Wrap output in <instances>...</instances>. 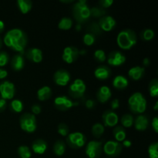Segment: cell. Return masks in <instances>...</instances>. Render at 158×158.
<instances>
[{"label":"cell","mask_w":158,"mask_h":158,"mask_svg":"<svg viewBox=\"0 0 158 158\" xmlns=\"http://www.w3.org/2000/svg\"><path fill=\"white\" fill-rule=\"evenodd\" d=\"M110 106L111 109H112L113 110H117V108H119V106H120V100H119L118 99H114V100H113L112 101H111Z\"/></svg>","instance_id":"obj_45"},{"label":"cell","mask_w":158,"mask_h":158,"mask_svg":"<svg viewBox=\"0 0 158 158\" xmlns=\"http://www.w3.org/2000/svg\"><path fill=\"white\" fill-rule=\"evenodd\" d=\"M114 3L113 0H100L99 2V4H100V7L103 8V9H106V8H109L112 6V4Z\"/></svg>","instance_id":"obj_43"},{"label":"cell","mask_w":158,"mask_h":158,"mask_svg":"<svg viewBox=\"0 0 158 158\" xmlns=\"http://www.w3.org/2000/svg\"><path fill=\"white\" fill-rule=\"evenodd\" d=\"M18 154L21 158H30L32 153L29 147L26 145H22L18 148Z\"/></svg>","instance_id":"obj_34"},{"label":"cell","mask_w":158,"mask_h":158,"mask_svg":"<svg viewBox=\"0 0 158 158\" xmlns=\"http://www.w3.org/2000/svg\"><path fill=\"white\" fill-rule=\"evenodd\" d=\"M71 76L68 71L65 69H59L54 73L53 80L58 86H65L70 81Z\"/></svg>","instance_id":"obj_14"},{"label":"cell","mask_w":158,"mask_h":158,"mask_svg":"<svg viewBox=\"0 0 158 158\" xmlns=\"http://www.w3.org/2000/svg\"><path fill=\"white\" fill-rule=\"evenodd\" d=\"M131 145H132V143H131V141L130 140H124L123 142H122V146L125 147V148H130V147H131Z\"/></svg>","instance_id":"obj_50"},{"label":"cell","mask_w":158,"mask_h":158,"mask_svg":"<svg viewBox=\"0 0 158 158\" xmlns=\"http://www.w3.org/2000/svg\"><path fill=\"white\" fill-rule=\"evenodd\" d=\"M83 41L86 46H92V45H94V43H95L96 36L93 35V34L86 32V33H85L84 35H83Z\"/></svg>","instance_id":"obj_39"},{"label":"cell","mask_w":158,"mask_h":158,"mask_svg":"<svg viewBox=\"0 0 158 158\" xmlns=\"http://www.w3.org/2000/svg\"><path fill=\"white\" fill-rule=\"evenodd\" d=\"M31 110L33 115H37V114H40L42 111L41 106L39 104H33L31 107Z\"/></svg>","instance_id":"obj_44"},{"label":"cell","mask_w":158,"mask_h":158,"mask_svg":"<svg viewBox=\"0 0 158 158\" xmlns=\"http://www.w3.org/2000/svg\"><path fill=\"white\" fill-rule=\"evenodd\" d=\"M152 127L156 133H158V118L157 117H154L152 120Z\"/></svg>","instance_id":"obj_46"},{"label":"cell","mask_w":158,"mask_h":158,"mask_svg":"<svg viewBox=\"0 0 158 158\" xmlns=\"http://www.w3.org/2000/svg\"><path fill=\"white\" fill-rule=\"evenodd\" d=\"M154 110L155 111H157V110H158V102L157 101L155 103V104H154Z\"/></svg>","instance_id":"obj_54"},{"label":"cell","mask_w":158,"mask_h":158,"mask_svg":"<svg viewBox=\"0 0 158 158\" xmlns=\"http://www.w3.org/2000/svg\"><path fill=\"white\" fill-rule=\"evenodd\" d=\"M147 103L144 96L140 92L133 94L128 100L130 109L134 114H143L147 109Z\"/></svg>","instance_id":"obj_4"},{"label":"cell","mask_w":158,"mask_h":158,"mask_svg":"<svg viewBox=\"0 0 158 158\" xmlns=\"http://www.w3.org/2000/svg\"><path fill=\"white\" fill-rule=\"evenodd\" d=\"M85 105H86V108H88V109H92L95 106V101L93 100H87L85 103Z\"/></svg>","instance_id":"obj_47"},{"label":"cell","mask_w":158,"mask_h":158,"mask_svg":"<svg viewBox=\"0 0 158 158\" xmlns=\"http://www.w3.org/2000/svg\"><path fill=\"white\" fill-rule=\"evenodd\" d=\"M20 127L27 133H33L36 130V118L30 113H25L19 120Z\"/></svg>","instance_id":"obj_5"},{"label":"cell","mask_w":158,"mask_h":158,"mask_svg":"<svg viewBox=\"0 0 158 158\" xmlns=\"http://www.w3.org/2000/svg\"><path fill=\"white\" fill-rule=\"evenodd\" d=\"M103 142L92 140L87 143L85 149L86 156L89 158H98L103 151Z\"/></svg>","instance_id":"obj_8"},{"label":"cell","mask_w":158,"mask_h":158,"mask_svg":"<svg viewBox=\"0 0 158 158\" xmlns=\"http://www.w3.org/2000/svg\"><path fill=\"white\" fill-rule=\"evenodd\" d=\"M76 29H77V31H80L81 30V25L80 24V23H79V24H77V26H76Z\"/></svg>","instance_id":"obj_53"},{"label":"cell","mask_w":158,"mask_h":158,"mask_svg":"<svg viewBox=\"0 0 158 158\" xmlns=\"http://www.w3.org/2000/svg\"><path fill=\"white\" fill-rule=\"evenodd\" d=\"M51 95H52V89L48 86H43L37 91V97L40 101L49 100L51 97Z\"/></svg>","instance_id":"obj_25"},{"label":"cell","mask_w":158,"mask_h":158,"mask_svg":"<svg viewBox=\"0 0 158 158\" xmlns=\"http://www.w3.org/2000/svg\"><path fill=\"white\" fill-rule=\"evenodd\" d=\"M134 127L137 131H146L147 128L148 127L149 125V120L148 117L145 115L140 114L136 117L135 120H134Z\"/></svg>","instance_id":"obj_19"},{"label":"cell","mask_w":158,"mask_h":158,"mask_svg":"<svg viewBox=\"0 0 158 158\" xmlns=\"http://www.w3.org/2000/svg\"><path fill=\"white\" fill-rule=\"evenodd\" d=\"M148 154L150 158H158V143H152L148 148Z\"/></svg>","instance_id":"obj_37"},{"label":"cell","mask_w":158,"mask_h":158,"mask_svg":"<svg viewBox=\"0 0 158 158\" xmlns=\"http://www.w3.org/2000/svg\"><path fill=\"white\" fill-rule=\"evenodd\" d=\"M126 56L120 51H113L106 57V61L112 66H120L126 62Z\"/></svg>","instance_id":"obj_13"},{"label":"cell","mask_w":158,"mask_h":158,"mask_svg":"<svg viewBox=\"0 0 158 158\" xmlns=\"http://www.w3.org/2000/svg\"><path fill=\"white\" fill-rule=\"evenodd\" d=\"M9 108L14 113H17V114L21 113L23 110V103L21 100L15 99V100H12L11 101Z\"/></svg>","instance_id":"obj_31"},{"label":"cell","mask_w":158,"mask_h":158,"mask_svg":"<svg viewBox=\"0 0 158 158\" xmlns=\"http://www.w3.org/2000/svg\"><path fill=\"white\" fill-rule=\"evenodd\" d=\"M86 86L84 81L81 79H76L69 87V94L73 98H80L84 95Z\"/></svg>","instance_id":"obj_7"},{"label":"cell","mask_w":158,"mask_h":158,"mask_svg":"<svg viewBox=\"0 0 158 158\" xmlns=\"http://www.w3.org/2000/svg\"><path fill=\"white\" fill-rule=\"evenodd\" d=\"M5 29V24L2 20H0V33L3 32V30Z\"/></svg>","instance_id":"obj_52"},{"label":"cell","mask_w":158,"mask_h":158,"mask_svg":"<svg viewBox=\"0 0 158 158\" xmlns=\"http://www.w3.org/2000/svg\"><path fill=\"white\" fill-rule=\"evenodd\" d=\"M94 58L99 63H103L106 60V56L103 49H97L94 52Z\"/></svg>","instance_id":"obj_40"},{"label":"cell","mask_w":158,"mask_h":158,"mask_svg":"<svg viewBox=\"0 0 158 158\" xmlns=\"http://www.w3.org/2000/svg\"><path fill=\"white\" fill-rule=\"evenodd\" d=\"M154 30L151 29H145L140 32V38L144 41H150V40H153L154 38Z\"/></svg>","instance_id":"obj_36"},{"label":"cell","mask_w":158,"mask_h":158,"mask_svg":"<svg viewBox=\"0 0 158 158\" xmlns=\"http://www.w3.org/2000/svg\"><path fill=\"white\" fill-rule=\"evenodd\" d=\"M106 14L104 9L101 7H93L90 9V15H93L94 17H97V18H101V17L104 16Z\"/></svg>","instance_id":"obj_38"},{"label":"cell","mask_w":158,"mask_h":158,"mask_svg":"<svg viewBox=\"0 0 158 158\" xmlns=\"http://www.w3.org/2000/svg\"><path fill=\"white\" fill-rule=\"evenodd\" d=\"M15 85L9 81H3L0 83V94L1 98L4 100H12L15 97Z\"/></svg>","instance_id":"obj_10"},{"label":"cell","mask_w":158,"mask_h":158,"mask_svg":"<svg viewBox=\"0 0 158 158\" xmlns=\"http://www.w3.org/2000/svg\"><path fill=\"white\" fill-rule=\"evenodd\" d=\"M137 37L135 32L132 29H123L120 32L117 37V43L122 49L129 50L137 44Z\"/></svg>","instance_id":"obj_2"},{"label":"cell","mask_w":158,"mask_h":158,"mask_svg":"<svg viewBox=\"0 0 158 158\" xmlns=\"http://www.w3.org/2000/svg\"><path fill=\"white\" fill-rule=\"evenodd\" d=\"M103 126L107 127H114L118 123V115L113 110H106L102 115Z\"/></svg>","instance_id":"obj_15"},{"label":"cell","mask_w":158,"mask_h":158,"mask_svg":"<svg viewBox=\"0 0 158 158\" xmlns=\"http://www.w3.org/2000/svg\"><path fill=\"white\" fill-rule=\"evenodd\" d=\"M150 63H151V61H150V60L148 58H144L143 60V66H144V67H147V66H148L150 65Z\"/></svg>","instance_id":"obj_51"},{"label":"cell","mask_w":158,"mask_h":158,"mask_svg":"<svg viewBox=\"0 0 158 158\" xmlns=\"http://www.w3.org/2000/svg\"><path fill=\"white\" fill-rule=\"evenodd\" d=\"M123 146L116 140H108L103 144V151L107 156L111 157H117L121 153Z\"/></svg>","instance_id":"obj_9"},{"label":"cell","mask_w":158,"mask_h":158,"mask_svg":"<svg viewBox=\"0 0 158 158\" xmlns=\"http://www.w3.org/2000/svg\"><path fill=\"white\" fill-rule=\"evenodd\" d=\"M87 32L93 34L95 36L96 35H100L102 33V30L100 29V26H99L98 23H96V22H93L89 25L87 28Z\"/></svg>","instance_id":"obj_33"},{"label":"cell","mask_w":158,"mask_h":158,"mask_svg":"<svg viewBox=\"0 0 158 158\" xmlns=\"http://www.w3.org/2000/svg\"><path fill=\"white\" fill-rule=\"evenodd\" d=\"M144 73L145 68L140 66H134V67L131 68L128 71V76L130 77V78L132 79L133 80H135V81L140 80L143 77Z\"/></svg>","instance_id":"obj_22"},{"label":"cell","mask_w":158,"mask_h":158,"mask_svg":"<svg viewBox=\"0 0 158 158\" xmlns=\"http://www.w3.org/2000/svg\"><path fill=\"white\" fill-rule=\"evenodd\" d=\"M74 19L80 23L87 21L90 17V8L86 0H79L72 8Z\"/></svg>","instance_id":"obj_3"},{"label":"cell","mask_w":158,"mask_h":158,"mask_svg":"<svg viewBox=\"0 0 158 158\" xmlns=\"http://www.w3.org/2000/svg\"><path fill=\"white\" fill-rule=\"evenodd\" d=\"M134 117L131 114H126L121 117V124L123 127H126V128H129L131 127L134 125Z\"/></svg>","instance_id":"obj_32"},{"label":"cell","mask_w":158,"mask_h":158,"mask_svg":"<svg viewBox=\"0 0 158 158\" xmlns=\"http://www.w3.org/2000/svg\"><path fill=\"white\" fill-rule=\"evenodd\" d=\"M150 96L152 97H157L158 96V80L154 79L149 84Z\"/></svg>","instance_id":"obj_35"},{"label":"cell","mask_w":158,"mask_h":158,"mask_svg":"<svg viewBox=\"0 0 158 158\" xmlns=\"http://www.w3.org/2000/svg\"><path fill=\"white\" fill-rule=\"evenodd\" d=\"M62 2H66V3H70V2H73V0H69V1H63V0H62Z\"/></svg>","instance_id":"obj_55"},{"label":"cell","mask_w":158,"mask_h":158,"mask_svg":"<svg viewBox=\"0 0 158 158\" xmlns=\"http://www.w3.org/2000/svg\"><path fill=\"white\" fill-rule=\"evenodd\" d=\"M98 24L102 31L110 32L116 27L117 22L111 15H104L100 19Z\"/></svg>","instance_id":"obj_16"},{"label":"cell","mask_w":158,"mask_h":158,"mask_svg":"<svg viewBox=\"0 0 158 158\" xmlns=\"http://www.w3.org/2000/svg\"><path fill=\"white\" fill-rule=\"evenodd\" d=\"M73 26V20L69 17H63L58 23V28L62 30H69Z\"/></svg>","instance_id":"obj_29"},{"label":"cell","mask_w":158,"mask_h":158,"mask_svg":"<svg viewBox=\"0 0 158 158\" xmlns=\"http://www.w3.org/2000/svg\"><path fill=\"white\" fill-rule=\"evenodd\" d=\"M6 105H7V102L4 99L0 98V112H2L6 110Z\"/></svg>","instance_id":"obj_48"},{"label":"cell","mask_w":158,"mask_h":158,"mask_svg":"<svg viewBox=\"0 0 158 158\" xmlns=\"http://www.w3.org/2000/svg\"><path fill=\"white\" fill-rule=\"evenodd\" d=\"M17 5L23 14L28 13L32 9V2L30 0H18Z\"/></svg>","instance_id":"obj_28"},{"label":"cell","mask_w":158,"mask_h":158,"mask_svg":"<svg viewBox=\"0 0 158 158\" xmlns=\"http://www.w3.org/2000/svg\"><path fill=\"white\" fill-rule=\"evenodd\" d=\"M105 131L104 126L100 123H96L92 127V134L95 138H100Z\"/></svg>","instance_id":"obj_30"},{"label":"cell","mask_w":158,"mask_h":158,"mask_svg":"<svg viewBox=\"0 0 158 158\" xmlns=\"http://www.w3.org/2000/svg\"><path fill=\"white\" fill-rule=\"evenodd\" d=\"M111 70L108 66H100L97 67L94 71V76L100 80H104L110 77Z\"/></svg>","instance_id":"obj_20"},{"label":"cell","mask_w":158,"mask_h":158,"mask_svg":"<svg viewBox=\"0 0 158 158\" xmlns=\"http://www.w3.org/2000/svg\"><path fill=\"white\" fill-rule=\"evenodd\" d=\"M86 141V136L81 132H73L66 136V143L73 149H80L83 148Z\"/></svg>","instance_id":"obj_6"},{"label":"cell","mask_w":158,"mask_h":158,"mask_svg":"<svg viewBox=\"0 0 158 158\" xmlns=\"http://www.w3.org/2000/svg\"><path fill=\"white\" fill-rule=\"evenodd\" d=\"M129 85V81L125 77L118 75L113 80V86L117 89H124Z\"/></svg>","instance_id":"obj_24"},{"label":"cell","mask_w":158,"mask_h":158,"mask_svg":"<svg viewBox=\"0 0 158 158\" xmlns=\"http://www.w3.org/2000/svg\"><path fill=\"white\" fill-rule=\"evenodd\" d=\"M47 143L43 139H37L34 140L32 144V149L37 154H43L47 150Z\"/></svg>","instance_id":"obj_21"},{"label":"cell","mask_w":158,"mask_h":158,"mask_svg":"<svg viewBox=\"0 0 158 158\" xmlns=\"http://www.w3.org/2000/svg\"><path fill=\"white\" fill-rule=\"evenodd\" d=\"M26 56L28 60L35 63H41L43 60V52L39 48H29L26 51Z\"/></svg>","instance_id":"obj_17"},{"label":"cell","mask_w":158,"mask_h":158,"mask_svg":"<svg viewBox=\"0 0 158 158\" xmlns=\"http://www.w3.org/2000/svg\"><path fill=\"white\" fill-rule=\"evenodd\" d=\"M111 90L107 86H103L98 89L97 92V98L99 102L102 103H106L111 98Z\"/></svg>","instance_id":"obj_18"},{"label":"cell","mask_w":158,"mask_h":158,"mask_svg":"<svg viewBox=\"0 0 158 158\" xmlns=\"http://www.w3.org/2000/svg\"><path fill=\"white\" fill-rule=\"evenodd\" d=\"M27 36L23 30L12 29L8 31L4 37V43L12 50L23 52L27 45Z\"/></svg>","instance_id":"obj_1"},{"label":"cell","mask_w":158,"mask_h":158,"mask_svg":"<svg viewBox=\"0 0 158 158\" xmlns=\"http://www.w3.org/2000/svg\"><path fill=\"white\" fill-rule=\"evenodd\" d=\"M78 103H74L69 97L66 96H60L56 97L54 100V105L58 110L61 111H66L72 108L73 106H76Z\"/></svg>","instance_id":"obj_12"},{"label":"cell","mask_w":158,"mask_h":158,"mask_svg":"<svg viewBox=\"0 0 158 158\" xmlns=\"http://www.w3.org/2000/svg\"><path fill=\"white\" fill-rule=\"evenodd\" d=\"M57 131H58V134H60L61 136L66 137L69 134V127L66 123H61L58 125Z\"/></svg>","instance_id":"obj_41"},{"label":"cell","mask_w":158,"mask_h":158,"mask_svg":"<svg viewBox=\"0 0 158 158\" xmlns=\"http://www.w3.org/2000/svg\"><path fill=\"white\" fill-rule=\"evenodd\" d=\"M53 152L56 156H63L66 152V143L62 140H58L53 145Z\"/></svg>","instance_id":"obj_27"},{"label":"cell","mask_w":158,"mask_h":158,"mask_svg":"<svg viewBox=\"0 0 158 158\" xmlns=\"http://www.w3.org/2000/svg\"><path fill=\"white\" fill-rule=\"evenodd\" d=\"M113 134H114V137L115 138L116 141L119 142V143L120 142H123V140H126L127 132L123 127H116L113 130Z\"/></svg>","instance_id":"obj_26"},{"label":"cell","mask_w":158,"mask_h":158,"mask_svg":"<svg viewBox=\"0 0 158 158\" xmlns=\"http://www.w3.org/2000/svg\"><path fill=\"white\" fill-rule=\"evenodd\" d=\"M11 66L12 69L15 71H20L24 68L25 60L24 57L21 54L15 55L11 60Z\"/></svg>","instance_id":"obj_23"},{"label":"cell","mask_w":158,"mask_h":158,"mask_svg":"<svg viewBox=\"0 0 158 158\" xmlns=\"http://www.w3.org/2000/svg\"><path fill=\"white\" fill-rule=\"evenodd\" d=\"M8 76V72L4 69L0 68V80H3Z\"/></svg>","instance_id":"obj_49"},{"label":"cell","mask_w":158,"mask_h":158,"mask_svg":"<svg viewBox=\"0 0 158 158\" xmlns=\"http://www.w3.org/2000/svg\"><path fill=\"white\" fill-rule=\"evenodd\" d=\"M80 56V50L73 46H69L63 49L62 58L66 63H73Z\"/></svg>","instance_id":"obj_11"},{"label":"cell","mask_w":158,"mask_h":158,"mask_svg":"<svg viewBox=\"0 0 158 158\" xmlns=\"http://www.w3.org/2000/svg\"><path fill=\"white\" fill-rule=\"evenodd\" d=\"M2 39L0 38V49L2 48Z\"/></svg>","instance_id":"obj_56"},{"label":"cell","mask_w":158,"mask_h":158,"mask_svg":"<svg viewBox=\"0 0 158 158\" xmlns=\"http://www.w3.org/2000/svg\"><path fill=\"white\" fill-rule=\"evenodd\" d=\"M9 62V56L5 51L0 52V66H5Z\"/></svg>","instance_id":"obj_42"}]
</instances>
